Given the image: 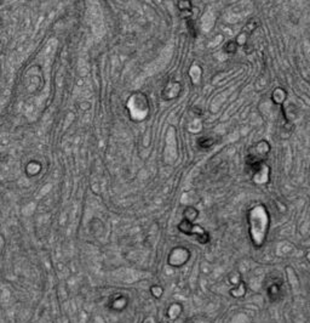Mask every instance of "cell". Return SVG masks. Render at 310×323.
Returning a JSON list of instances; mask_svg holds the SVG:
<instances>
[{
	"instance_id": "cell-1",
	"label": "cell",
	"mask_w": 310,
	"mask_h": 323,
	"mask_svg": "<svg viewBox=\"0 0 310 323\" xmlns=\"http://www.w3.org/2000/svg\"><path fill=\"white\" fill-rule=\"evenodd\" d=\"M247 220L251 242L253 243V246L259 248L266 242L269 225H270V218H269V213L266 205L258 204L251 208L248 210Z\"/></svg>"
},
{
	"instance_id": "cell-2",
	"label": "cell",
	"mask_w": 310,
	"mask_h": 323,
	"mask_svg": "<svg viewBox=\"0 0 310 323\" xmlns=\"http://www.w3.org/2000/svg\"><path fill=\"white\" fill-rule=\"evenodd\" d=\"M270 144L266 140H261V141L256 142L253 146L248 149L247 157H246V165H247L248 172L257 167L259 163L266 162V157L270 153Z\"/></svg>"
},
{
	"instance_id": "cell-3",
	"label": "cell",
	"mask_w": 310,
	"mask_h": 323,
	"mask_svg": "<svg viewBox=\"0 0 310 323\" xmlns=\"http://www.w3.org/2000/svg\"><path fill=\"white\" fill-rule=\"evenodd\" d=\"M178 230L182 233L188 236H193V237L197 238L200 243L206 244L210 241V235L199 225H195V224L190 223L188 220H183L181 224L178 225Z\"/></svg>"
},
{
	"instance_id": "cell-4",
	"label": "cell",
	"mask_w": 310,
	"mask_h": 323,
	"mask_svg": "<svg viewBox=\"0 0 310 323\" xmlns=\"http://www.w3.org/2000/svg\"><path fill=\"white\" fill-rule=\"evenodd\" d=\"M270 167L266 162H262L251 170L250 174L251 177H252V181L256 185H266L270 180Z\"/></svg>"
},
{
	"instance_id": "cell-5",
	"label": "cell",
	"mask_w": 310,
	"mask_h": 323,
	"mask_svg": "<svg viewBox=\"0 0 310 323\" xmlns=\"http://www.w3.org/2000/svg\"><path fill=\"white\" fill-rule=\"evenodd\" d=\"M257 28V24H256L255 21L253 22H250V25H247V26L245 27V29L243 30V32L240 33V34L236 37V43H238L239 47H246V44H247L248 39H250V35L252 34L253 30Z\"/></svg>"
},
{
	"instance_id": "cell-6",
	"label": "cell",
	"mask_w": 310,
	"mask_h": 323,
	"mask_svg": "<svg viewBox=\"0 0 310 323\" xmlns=\"http://www.w3.org/2000/svg\"><path fill=\"white\" fill-rule=\"evenodd\" d=\"M182 86L178 81H171V83L167 84V86L164 90V98L167 100H171V99H176L177 96L181 94Z\"/></svg>"
},
{
	"instance_id": "cell-7",
	"label": "cell",
	"mask_w": 310,
	"mask_h": 323,
	"mask_svg": "<svg viewBox=\"0 0 310 323\" xmlns=\"http://www.w3.org/2000/svg\"><path fill=\"white\" fill-rule=\"evenodd\" d=\"M270 99H271V101H273L274 105L283 106L284 102L286 101V99H287V91L285 90L284 88H281V86H278V88H275L273 90Z\"/></svg>"
},
{
	"instance_id": "cell-8",
	"label": "cell",
	"mask_w": 310,
	"mask_h": 323,
	"mask_svg": "<svg viewBox=\"0 0 310 323\" xmlns=\"http://www.w3.org/2000/svg\"><path fill=\"white\" fill-rule=\"evenodd\" d=\"M246 294V284L244 281H239L238 284L233 287L230 291V296L234 298H243Z\"/></svg>"
},
{
	"instance_id": "cell-9",
	"label": "cell",
	"mask_w": 310,
	"mask_h": 323,
	"mask_svg": "<svg viewBox=\"0 0 310 323\" xmlns=\"http://www.w3.org/2000/svg\"><path fill=\"white\" fill-rule=\"evenodd\" d=\"M280 294H281L280 284H279V283H271L270 286H269L268 296H269V298H270V300H273V301H276V300L280 298Z\"/></svg>"
},
{
	"instance_id": "cell-10",
	"label": "cell",
	"mask_w": 310,
	"mask_h": 323,
	"mask_svg": "<svg viewBox=\"0 0 310 323\" xmlns=\"http://www.w3.org/2000/svg\"><path fill=\"white\" fill-rule=\"evenodd\" d=\"M198 215H199V212H198V209H195L194 207H187L184 209V212H183L184 220L190 221V223H194V220L198 218Z\"/></svg>"
},
{
	"instance_id": "cell-11",
	"label": "cell",
	"mask_w": 310,
	"mask_h": 323,
	"mask_svg": "<svg viewBox=\"0 0 310 323\" xmlns=\"http://www.w3.org/2000/svg\"><path fill=\"white\" fill-rule=\"evenodd\" d=\"M177 7H178L182 14L190 15L193 9V4L190 0H178V1H177Z\"/></svg>"
},
{
	"instance_id": "cell-12",
	"label": "cell",
	"mask_w": 310,
	"mask_h": 323,
	"mask_svg": "<svg viewBox=\"0 0 310 323\" xmlns=\"http://www.w3.org/2000/svg\"><path fill=\"white\" fill-rule=\"evenodd\" d=\"M198 145H199L200 149H210V147H212L213 145H215V140H213L212 137H208V136L200 137V139L198 140Z\"/></svg>"
},
{
	"instance_id": "cell-13",
	"label": "cell",
	"mask_w": 310,
	"mask_h": 323,
	"mask_svg": "<svg viewBox=\"0 0 310 323\" xmlns=\"http://www.w3.org/2000/svg\"><path fill=\"white\" fill-rule=\"evenodd\" d=\"M238 48L239 45L238 43H236V40H229V42L224 45V52L228 55H233L238 51Z\"/></svg>"
},
{
	"instance_id": "cell-14",
	"label": "cell",
	"mask_w": 310,
	"mask_h": 323,
	"mask_svg": "<svg viewBox=\"0 0 310 323\" xmlns=\"http://www.w3.org/2000/svg\"><path fill=\"white\" fill-rule=\"evenodd\" d=\"M187 26L190 34H192L194 38L197 37V27H195V22L194 20H192V17H190V19H187Z\"/></svg>"
}]
</instances>
